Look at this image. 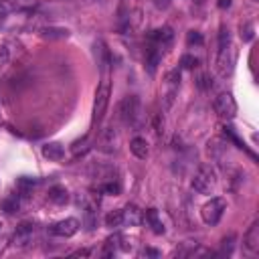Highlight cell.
<instances>
[{"mask_svg":"<svg viewBox=\"0 0 259 259\" xmlns=\"http://www.w3.org/2000/svg\"><path fill=\"white\" fill-rule=\"evenodd\" d=\"M217 186V172L213 166L209 164H202L197 174H195V179H193V188L197 190L199 195H211L213 190Z\"/></svg>","mask_w":259,"mask_h":259,"instance_id":"cell-1","label":"cell"},{"mask_svg":"<svg viewBox=\"0 0 259 259\" xmlns=\"http://www.w3.org/2000/svg\"><path fill=\"white\" fill-rule=\"evenodd\" d=\"M225 209H227V202L221 197H215L209 202H204L202 209H200V219H202V223L209 225V227H215L217 223L221 221Z\"/></svg>","mask_w":259,"mask_h":259,"instance_id":"cell-2","label":"cell"},{"mask_svg":"<svg viewBox=\"0 0 259 259\" xmlns=\"http://www.w3.org/2000/svg\"><path fill=\"white\" fill-rule=\"evenodd\" d=\"M107 103H110V81L103 79L101 85L95 91V101H93V126H100L103 121Z\"/></svg>","mask_w":259,"mask_h":259,"instance_id":"cell-3","label":"cell"},{"mask_svg":"<svg viewBox=\"0 0 259 259\" xmlns=\"http://www.w3.org/2000/svg\"><path fill=\"white\" fill-rule=\"evenodd\" d=\"M118 114H120V120L124 121V124H136V120L140 116V100L136 98V95H128L120 101L118 105Z\"/></svg>","mask_w":259,"mask_h":259,"instance_id":"cell-4","label":"cell"},{"mask_svg":"<svg viewBox=\"0 0 259 259\" xmlns=\"http://www.w3.org/2000/svg\"><path fill=\"white\" fill-rule=\"evenodd\" d=\"M237 59V51L233 47V43H227L219 47V59H217V69H219L221 77H227L233 71V65Z\"/></svg>","mask_w":259,"mask_h":259,"instance_id":"cell-5","label":"cell"},{"mask_svg":"<svg viewBox=\"0 0 259 259\" xmlns=\"http://www.w3.org/2000/svg\"><path fill=\"white\" fill-rule=\"evenodd\" d=\"M213 105H215V112L225 120H233L237 116V103H235L233 95H231L229 91H223V93L217 95Z\"/></svg>","mask_w":259,"mask_h":259,"instance_id":"cell-6","label":"cell"},{"mask_svg":"<svg viewBox=\"0 0 259 259\" xmlns=\"http://www.w3.org/2000/svg\"><path fill=\"white\" fill-rule=\"evenodd\" d=\"M77 231H79V221L75 219V217H69V219L59 221V223H55L51 227V233L57 235V237H73Z\"/></svg>","mask_w":259,"mask_h":259,"instance_id":"cell-7","label":"cell"},{"mask_svg":"<svg viewBox=\"0 0 259 259\" xmlns=\"http://www.w3.org/2000/svg\"><path fill=\"white\" fill-rule=\"evenodd\" d=\"M148 39H150V43H152V45H158L162 49V47H166V45L172 43L174 33H172L170 26H162V29H156V31L150 33Z\"/></svg>","mask_w":259,"mask_h":259,"instance_id":"cell-8","label":"cell"},{"mask_svg":"<svg viewBox=\"0 0 259 259\" xmlns=\"http://www.w3.org/2000/svg\"><path fill=\"white\" fill-rule=\"evenodd\" d=\"M121 217H124V225H130V227H138L144 223V211H140L136 204H128L121 211Z\"/></svg>","mask_w":259,"mask_h":259,"instance_id":"cell-9","label":"cell"},{"mask_svg":"<svg viewBox=\"0 0 259 259\" xmlns=\"http://www.w3.org/2000/svg\"><path fill=\"white\" fill-rule=\"evenodd\" d=\"M160 59H162V51H160V47L150 43V45L146 47V69H148L150 75H154V73H156V67H158Z\"/></svg>","mask_w":259,"mask_h":259,"instance_id":"cell-10","label":"cell"},{"mask_svg":"<svg viewBox=\"0 0 259 259\" xmlns=\"http://www.w3.org/2000/svg\"><path fill=\"white\" fill-rule=\"evenodd\" d=\"M243 245H245V249H247L249 253H257L259 251V223L257 221L249 227L247 233H245Z\"/></svg>","mask_w":259,"mask_h":259,"instance_id":"cell-11","label":"cell"},{"mask_svg":"<svg viewBox=\"0 0 259 259\" xmlns=\"http://www.w3.org/2000/svg\"><path fill=\"white\" fill-rule=\"evenodd\" d=\"M43 156L53 162H61L65 158V148L59 142H49L43 146Z\"/></svg>","mask_w":259,"mask_h":259,"instance_id":"cell-12","label":"cell"},{"mask_svg":"<svg viewBox=\"0 0 259 259\" xmlns=\"http://www.w3.org/2000/svg\"><path fill=\"white\" fill-rule=\"evenodd\" d=\"M130 152L138 158V160H146L150 150H148V142L146 138H140V136H136V138L130 142Z\"/></svg>","mask_w":259,"mask_h":259,"instance_id":"cell-13","label":"cell"},{"mask_svg":"<svg viewBox=\"0 0 259 259\" xmlns=\"http://www.w3.org/2000/svg\"><path fill=\"white\" fill-rule=\"evenodd\" d=\"M95 57H98V65H100L101 71H105L107 67H110L112 55H110V51H107L103 40H98V43H95Z\"/></svg>","mask_w":259,"mask_h":259,"instance_id":"cell-14","label":"cell"},{"mask_svg":"<svg viewBox=\"0 0 259 259\" xmlns=\"http://www.w3.org/2000/svg\"><path fill=\"white\" fill-rule=\"evenodd\" d=\"M144 221L150 225V229H152L156 235H162V233H164V225H162V221H160V217H158V211H156V209H148V211L144 213Z\"/></svg>","mask_w":259,"mask_h":259,"instance_id":"cell-15","label":"cell"},{"mask_svg":"<svg viewBox=\"0 0 259 259\" xmlns=\"http://www.w3.org/2000/svg\"><path fill=\"white\" fill-rule=\"evenodd\" d=\"M35 231V225L33 223H22L17 227V233H15V245H24L29 241V237L33 235Z\"/></svg>","mask_w":259,"mask_h":259,"instance_id":"cell-16","label":"cell"},{"mask_svg":"<svg viewBox=\"0 0 259 259\" xmlns=\"http://www.w3.org/2000/svg\"><path fill=\"white\" fill-rule=\"evenodd\" d=\"M49 200H51L53 204H65L67 200H69V193H67L65 186L57 184V186H53V188L49 190Z\"/></svg>","mask_w":259,"mask_h":259,"instance_id":"cell-17","label":"cell"},{"mask_svg":"<svg viewBox=\"0 0 259 259\" xmlns=\"http://www.w3.org/2000/svg\"><path fill=\"white\" fill-rule=\"evenodd\" d=\"M40 37L43 39H67L69 37V31L67 29H61V26H45V29H40Z\"/></svg>","mask_w":259,"mask_h":259,"instance_id":"cell-18","label":"cell"},{"mask_svg":"<svg viewBox=\"0 0 259 259\" xmlns=\"http://www.w3.org/2000/svg\"><path fill=\"white\" fill-rule=\"evenodd\" d=\"M37 179L35 176H20V179H17V190L20 195H29L31 190L37 186Z\"/></svg>","mask_w":259,"mask_h":259,"instance_id":"cell-19","label":"cell"},{"mask_svg":"<svg viewBox=\"0 0 259 259\" xmlns=\"http://www.w3.org/2000/svg\"><path fill=\"white\" fill-rule=\"evenodd\" d=\"M120 225H124V217H121V211H112V213H107L105 217V227H120Z\"/></svg>","mask_w":259,"mask_h":259,"instance_id":"cell-20","label":"cell"},{"mask_svg":"<svg viewBox=\"0 0 259 259\" xmlns=\"http://www.w3.org/2000/svg\"><path fill=\"white\" fill-rule=\"evenodd\" d=\"M197 87L200 91H209L213 87V77H211V73H200L199 79H197Z\"/></svg>","mask_w":259,"mask_h":259,"instance_id":"cell-21","label":"cell"},{"mask_svg":"<svg viewBox=\"0 0 259 259\" xmlns=\"http://www.w3.org/2000/svg\"><path fill=\"white\" fill-rule=\"evenodd\" d=\"M233 245H235V235L231 233L229 237H225L221 241V251H219V255H231V253H233Z\"/></svg>","mask_w":259,"mask_h":259,"instance_id":"cell-22","label":"cell"},{"mask_svg":"<svg viewBox=\"0 0 259 259\" xmlns=\"http://www.w3.org/2000/svg\"><path fill=\"white\" fill-rule=\"evenodd\" d=\"M19 207H20V200H19V197H10V199L2 200V209H4L8 215L17 213V211H19Z\"/></svg>","mask_w":259,"mask_h":259,"instance_id":"cell-23","label":"cell"},{"mask_svg":"<svg viewBox=\"0 0 259 259\" xmlns=\"http://www.w3.org/2000/svg\"><path fill=\"white\" fill-rule=\"evenodd\" d=\"M101 193L112 195V197H118V195L121 193V186H120L118 180H110V182H105V184L101 186Z\"/></svg>","mask_w":259,"mask_h":259,"instance_id":"cell-24","label":"cell"},{"mask_svg":"<svg viewBox=\"0 0 259 259\" xmlns=\"http://www.w3.org/2000/svg\"><path fill=\"white\" fill-rule=\"evenodd\" d=\"M89 140L87 138H81V140H77L73 146H71V150H73V156L75 158H79V154H85L87 152V150H89Z\"/></svg>","mask_w":259,"mask_h":259,"instance_id":"cell-25","label":"cell"},{"mask_svg":"<svg viewBox=\"0 0 259 259\" xmlns=\"http://www.w3.org/2000/svg\"><path fill=\"white\" fill-rule=\"evenodd\" d=\"M180 67H182V69H197V67H199V59L195 57V55H182L180 57Z\"/></svg>","mask_w":259,"mask_h":259,"instance_id":"cell-26","label":"cell"},{"mask_svg":"<svg viewBox=\"0 0 259 259\" xmlns=\"http://www.w3.org/2000/svg\"><path fill=\"white\" fill-rule=\"evenodd\" d=\"M186 43L193 47V45H197V47H200L202 43H204V39H202V35L199 33V31H190L188 35H186Z\"/></svg>","mask_w":259,"mask_h":259,"instance_id":"cell-27","label":"cell"},{"mask_svg":"<svg viewBox=\"0 0 259 259\" xmlns=\"http://www.w3.org/2000/svg\"><path fill=\"white\" fill-rule=\"evenodd\" d=\"M223 134H225V138H227V140H231V142H233V144H235L237 148H245V144H243V142H241V140L237 138V134L233 132V128L225 126V128H223Z\"/></svg>","mask_w":259,"mask_h":259,"instance_id":"cell-28","label":"cell"},{"mask_svg":"<svg viewBox=\"0 0 259 259\" xmlns=\"http://www.w3.org/2000/svg\"><path fill=\"white\" fill-rule=\"evenodd\" d=\"M166 81H168V85H172V89H176V85L180 83V71L179 69H174L166 75Z\"/></svg>","mask_w":259,"mask_h":259,"instance_id":"cell-29","label":"cell"},{"mask_svg":"<svg viewBox=\"0 0 259 259\" xmlns=\"http://www.w3.org/2000/svg\"><path fill=\"white\" fill-rule=\"evenodd\" d=\"M241 37H243V40H245V43H249V40L253 39V24H243L241 26Z\"/></svg>","mask_w":259,"mask_h":259,"instance_id":"cell-30","label":"cell"},{"mask_svg":"<svg viewBox=\"0 0 259 259\" xmlns=\"http://www.w3.org/2000/svg\"><path fill=\"white\" fill-rule=\"evenodd\" d=\"M85 225H87V229L91 231L93 227H95V219H93V209L91 207H87L85 209Z\"/></svg>","mask_w":259,"mask_h":259,"instance_id":"cell-31","label":"cell"},{"mask_svg":"<svg viewBox=\"0 0 259 259\" xmlns=\"http://www.w3.org/2000/svg\"><path fill=\"white\" fill-rule=\"evenodd\" d=\"M8 47L6 45H0V67H4L8 63Z\"/></svg>","mask_w":259,"mask_h":259,"instance_id":"cell-32","label":"cell"},{"mask_svg":"<svg viewBox=\"0 0 259 259\" xmlns=\"http://www.w3.org/2000/svg\"><path fill=\"white\" fill-rule=\"evenodd\" d=\"M89 253H91L89 249H79V251H75V253H73L71 257H87Z\"/></svg>","mask_w":259,"mask_h":259,"instance_id":"cell-33","label":"cell"},{"mask_svg":"<svg viewBox=\"0 0 259 259\" xmlns=\"http://www.w3.org/2000/svg\"><path fill=\"white\" fill-rule=\"evenodd\" d=\"M217 6H219V8H229L231 6V0H219V2H217Z\"/></svg>","mask_w":259,"mask_h":259,"instance_id":"cell-34","label":"cell"},{"mask_svg":"<svg viewBox=\"0 0 259 259\" xmlns=\"http://www.w3.org/2000/svg\"><path fill=\"white\" fill-rule=\"evenodd\" d=\"M142 255H152V257H158L160 253H158L156 249H144V251H142Z\"/></svg>","mask_w":259,"mask_h":259,"instance_id":"cell-35","label":"cell"},{"mask_svg":"<svg viewBox=\"0 0 259 259\" xmlns=\"http://www.w3.org/2000/svg\"><path fill=\"white\" fill-rule=\"evenodd\" d=\"M168 2H170V0H156V4H158V6H162V4H168Z\"/></svg>","mask_w":259,"mask_h":259,"instance_id":"cell-36","label":"cell"}]
</instances>
